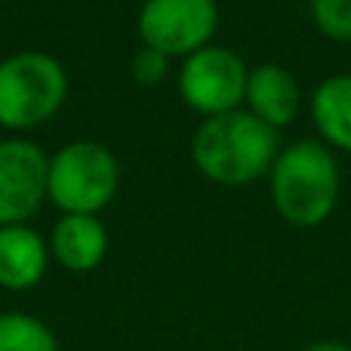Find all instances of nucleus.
Masks as SVG:
<instances>
[{"label":"nucleus","instance_id":"nucleus-15","mask_svg":"<svg viewBox=\"0 0 351 351\" xmlns=\"http://www.w3.org/2000/svg\"><path fill=\"white\" fill-rule=\"evenodd\" d=\"M302 351H351V346H348V342H339V339H321V342L305 346Z\"/></svg>","mask_w":351,"mask_h":351},{"label":"nucleus","instance_id":"nucleus-10","mask_svg":"<svg viewBox=\"0 0 351 351\" xmlns=\"http://www.w3.org/2000/svg\"><path fill=\"white\" fill-rule=\"evenodd\" d=\"M311 121L317 139L333 152L351 154V74H333L311 93Z\"/></svg>","mask_w":351,"mask_h":351},{"label":"nucleus","instance_id":"nucleus-7","mask_svg":"<svg viewBox=\"0 0 351 351\" xmlns=\"http://www.w3.org/2000/svg\"><path fill=\"white\" fill-rule=\"evenodd\" d=\"M49 160L34 142H0V228L25 225L47 194Z\"/></svg>","mask_w":351,"mask_h":351},{"label":"nucleus","instance_id":"nucleus-1","mask_svg":"<svg viewBox=\"0 0 351 351\" xmlns=\"http://www.w3.org/2000/svg\"><path fill=\"white\" fill-rule=\"evenodd\" d=\"M280 154L278 130L250 111L206 117L191 142V158L206 179L219 185H247L271 173Z\"/></svg>","mask_w":351,"mask_h":351},{"label":"nucleus","instance_id":"nucleus-8","mask_svg":"<svg viewBox=\"0 0 351 351\" xmlns=\"http://www.w3.org/2000/svg\"><path fill=\"white\" fill-rule=\"evenodd\" d=\"M243 102L250 105V114H256L274 130H284L299 117L302 90H299V80L284 65L265 62L250 71Z\"/></svg>","mask_w":351,"mask_h":351},{"label":"nucleus","instance_id":"nucleus-13","mask_svg":"<svg viewBox=\"0 0 351 351\" xmlns=\"http://www.w3.org/2000/svg\"><path fill=\"white\" fill-rule=\"evenodd\" d=\"M317 31L336 43H351V0H311Z\"/></svg>","mask_w":351,"mask_h":351},{"label":"nucleus","instance_id":"nucleus-3","mask_svg":"<svg viewBox=\"0 0 351 351\" xmlns=\"http://www.w3.org/2000/svg\"><path fill=\"white\" fill-rule=\"evenodd\" d=\"M65 68L47 53H19L0 62V127L31 130L65 102Z\"/></svg>","mask_w":351,"mask_h":351},{"label":"nucleus","instance_id":"nucleus-5","mask_svg":"<svg viewBox=\"0 0 351 351\" xmlns=\"http://www.w3.org/2000/svg\"><path fill=\"white\" fill-rule=\"evenodd\" d=\"M219 28L216 0H145L139 12V34L145 47L170 56H191L210 47Z\"/></svg>","mask_w":351,"mask_h":351},{"label":"nucleus","instance_id":"nucleus-4","mask_svg":"<svg viewBox=\"0 0 351 351\" xmlns=\"http://www.w3.org/2000/svg\"><path fill=\"white\" fill-rule=\"evenodd\" d=\"M121 167L99 142H71L49 160L47 194L65 216H93L117 191Z\"/></svg>","mask_w":351,"mask_h":351},{"label":"nucleus","instance_id":"nucleus-14","mask_svg":"<svg viewBox=\"0 0 351 351\" xmlns=\"http://www.w3.org/2000/svg\"><path fill=\"white\" fill-rule=\"evenodd\" d=\"M133 77L145 86L164 80L167 77V56L158 53V49H152V47H142L133 59Z\"/></svg>","mask_w":351,"mask_h":351},{"label":"nucleus","instance_id":"nucleus-12","mask_svg":"<svg viewBox=\"0 0 351 351\" xmlns=\"http://www.w3.org/2000/svg\"><path fill=\"white\" fill-rule=\"evenodd\" d=\"M0 351H59V342L40 317L6 311L0 315Z\"/></svg>","mask_w":351,"mask_h":351},{"label":"nucleus","instance_id":"nucleus-6","mask_svg":"<svg viewBox=\"0 0 351 351\" xmlns=\"http://www.w3.org/2000/svg\"><path fill=\"white\" fill-rule=\"evenodd\" d=\"M247 65L225 47H204L185 59L179 71V93L194 111L206 117L237 111L247 96Z\"/></svg>","mask_w":351,"mask_h":351},{"label":"nucleus","instance_id":"nucleus-2","mask_svg":"<svg viewBox=\"0 0 351 351\" xmlns=\"http://www.w3.org/2000/svg\"><path fill=\"white\" fill-rule=\"evenodd\" d=\"M271 200L280 219L296 228H317L333 216L342 191L336 152L321 139H296L280 148L271 167Z\"/></svg>","mask_w":351,"mask_h":351},{"label":"nucleus","instance_id":"nucleus-11","mask_svg":"<svg viewBox=\"0 0 351 351\" xmlns=\"http://www.w3.org/2000/svg\"><path fill=\"white\" fill-rule=\"evenodd\" d=\"M53 253L68 271H93L108 253V231L96 216H65L53 228Z\"/></svg>","mask_w":351,"mask_h":351},{"label":"nucleus","instance_id":"nucleus-9","mask_svg":"<svg viewBox=\"0 0 351 351\" xmlns=\"http://www.w3.org/2000/svg\"><path fill=\"white\" fill-rule=\"evenodd\" d=\"M47 271V243L28 225L0 228V287L31 290Z\"/></svg>","mask_w":351,"mask_h":351}]
</instances>
